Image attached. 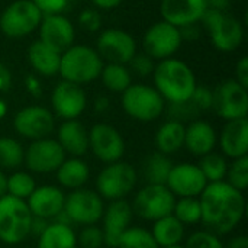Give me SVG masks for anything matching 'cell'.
Segmentation results:
<instances>
[{"label":"cell","mask_w":248,"mask_h":248,"mask_svg":"<svg viewBox=\"0 0 248 248\" xmlns=\"http://www.w3.org/2000/svg\"><path fill=\"white\" fill-rule=\"evenodd\" d=\"M205 230L218 237L231 234L246 215V198L225 180L208 183L199 196Z\"/></svg>","instance_id":"1"},{"label":"cell","mask_w":248,"mask_h":248,"mask_svg":"<svg viewBox=\"0 0 248 248\" xmlns=\"http://www.w3.org/2000/svg\"><path fill=\"white\" fill-rule=\"evenodd\" d=\"M151 76L155 90L166 103L187 102L198 86L196 76L190 65L174 57L155 62Z\"/></svg>","instance_id":"2"},{"label":"cell","mask_w":248,"mask_h":248,"mask_svg":"<svg viewBox=\"0 0 248 248\" xmlns=\"http://www.w3.org/2000/svg\"><path fill=\"white\" fill-rule=\"evenodd\" d=\"M103 64V60L94 48L83 44H73L61 54L58 74L64 81L83 87L99 78Z\"/></svg>","instance_id":"3"},{"label":"cell","mask_w":248,"mask_h":248,"mask_svg":"<svg viewBox=\"0 0 248 248\" xmlns=\"http://www.w3.org/2000/svg\"><path fill=\"white\" fill-rule=\"evenodd\" d=\"M201 22L203 23L215 49L221 52H234L243 45L246 35L244 25L240 19L227 12L206 9Z\"/></svg>","instance_id":"4"},{"label":"cell","mask_w":248,"mask_h":248,"mask_svg":"<svg viewBox=\"0 0 248 248\" xmlns=\"http://www.w3.org/2000/svg\"><path fill=\"white\" fill-rule=\"evenodd\" d=\"M32 214L26 201L4 195L0 198V241L7 246L23 243L31 235Z\"/></svg>","instance_id":"5"},{"label":"cell","mask_w":248,"mask_h":248,"mask_svg":"<svg viewBox=\"0 0 248 248\" xmlns=\"http://www.w3.org/2000/svg\"><path fill=\"white\" fill-rule=\"evenodd\" d=\"M122 108L125 113L140 122H153L166 110V100L154 86L132 83L122 93Z\"/></svg>","instance_id":"6"},{"label":"cell","mask_w":248,"mask_h":248,"mask_svg":"<svg viewBox=\"0 0 248 248\" xmlns=\"http://www.w3.org/2000/svg\"><path fill=\"white\" fill-rule=\"evenodd\" d=\"M138 173L126 161H115L106 164L96 179V192L103 201L125 199L137 186Z\"/></svg>","instance_id":"7"},{"label":"cell","mask_w":248,"mask_h":248,"mask_svg":"<svg viewBox=\"0 0 248 248\" xmlns=\"http://www.w3.org/2000/svg\"><path fill=\"white\" fill-rule=\"evenodd\" d=\"M44 15L31 0H15L0 13V33L12 39L25 38L35 31Z\"/></svg>","instance_id":"8"},{"label":"cell","mask_w":248,"mask_h":248,"mask_svg":"<svg viewBox=\"0 0 248 248\" xmlns=\"http://www.w3.org/2000/svg\"><path fill=\"white\" fill-rule=\"evenodd\" d=\"M176 199L166 185H147L137 192L131 208L140 218L154 222L173 214Z\"/></svg>","instance_id":"9"},{"label":"cell","mask_w":248,"mask_h":248,"mask_svg":"<svg viewBox=\"0 0 248 248\" xmlns=\"http://www.w3.org/2000/svg\"><path fill=\"white\" fill-rule=\"evenodd\" d=\"M105 206V201L96 190L81 187L65 195L64 214L71 225H96L102 219Z\"/></svg>","instance_id":"10"},{"label":"cell","mask_w":248,"mask_h":248,"mask_svg":"<svg viewBox=\"0 0 248 248\" xmlns=\"http://www.w3.org/2000/svg\"><path fill=\"white\" fill-rule=\"evenodd\" d=\"M212 109L215 113L227 121L247 118L248 113V93L247 89L243 87L234 78L224 80L214 90Z\"/></svg>","instance_id":"11"},{"label":"cell","mask_w":248,"mask_h":248,"mask_svg":"<svg viewBox=\"0 0 248 248\" xmlns=\"http://www.w3.org/2000/svg\"><path fill=\"white\" fill-rule=\"evenodd\" d=\"M182 44L183 41L179 28L163 19L154 22L142 36L144 52L150 55L155 62L171 58L180 49Z\"/></svg>","instance_id":"12"},{"label":"cell","mask_w":248,"mask_h":248,"mask_svg":"<svg viewBox=\"0 0 248 248\" xmlns=\"http://www.w3.org/2000/svg\"><path fill=\"white\" fill-rule=\"evenodd\" d=\"M103 62L128 64L131 58L138 52L135 38L119 28H108L97 36L96 48Z\"/></svg>","instance_id":"13"},{"label":"cell","mask_w":248,"mask_h":248,"mask_svg":"<svg viewBox=\"0 0 248 248\" xmlns=\"http://www.w3.org/2000/svg\"><path fill=\"white\" fill-rule=\"evenodd\" d=\"M13 128L20 137L29 141L48 138L51 132H54L55 116L45 106L41 105L25 106L15 115Z\"/></svg>","instance_id":"14"},{"label":"cell","mask_w":248,"mask_h":248,"mask_svg":"<svg viewBox=\"0 0 248 248\" xmlns=\"http://www.w3.org/2000/svg\"><path fill=\"white\" fill-rule=\"evenodd\" d=\"M67 155L57 140L48 137L31 141V144L25 148L23 164L32 173L49 174L55 173Z\"/></svg>","instance_id":"15"},{"label":"cell","mask_w":248,"mask_h":248,"mask_svg":"<svg viewBox=\"0 0 248 248\" xmlns=\"http://www.w3.org/2000/svg\"><path fill=\"white\" fill-rule=\"evenodd\" d=\"M89 151L105 164L119 161L125 154L124 137L109 124H96L89 129Z\"/></svg>","instance_id":"16"},{"label":"cell","mask_w":248,"mask_h":248,"mask_svg":"<svg viewBox=\"0 0 248 248\" xmlns=\"http://www.w3.org/2000/svg\"><path fill=\"white\" fill-rule=\"evenodd\" d=\"M52 113L62 121L78 119L87 106V96L81 86L61 80L51 94Z\"/></svg>","instance_id":"17"},{"label":"cell","mask_w":248,"mask_h":248,"mask_svg":"<svg viewBox=\"0 0 248 248\" xmlns=\"http://www.w3.org/2000/svg\"><path fill=\"white\" fill-rule=\"evenodd\" d=\"M166 186L174 198H199L208 182L198 164L179 163L173 164Z\"/></svg>","instance_id":"18"},{"label":"cell","mask_w":248,"mask_h":248,"mask_svg":"<svg viewBox=\"0 0 248 248\" xmlns=\"http://www.w3.org/2000/svg\"><path fill=\"white\" fill-rule=\"evenodd\" d=\"M38 39L54 51L62 54L74 44V25L62 13L45 15L38 26Z\"/></svg>","instance_id":"19"},{"label":"cell","mask_w":248,"mask_h":248,"mask_svg":"<svg viewBox=\"0 0 248 248\" xmlns=\"http://www.w3.org/2000/svg\"><path fill=\"white\" fill-rule=\"evenodd\" d=\"M134 212L131 203L126 199L112 201L105 206L102 215V231L105 237V246L110 248H118L122 234L131 227Z\"/></svg>","instance_id":"20"},{"label":"cell","mask_w":248,"mask_h":248,"mask_svg":"<svg viewBox=\"0 0 248 248\" xmlns=\"http://www.w3.org/2000/svg\"><path fill=\"white\" fill-rule=\"evenodd\" d=\"M208 9L206 0H161V19L176 28L198 25Z\"/></svg>","instance_id":"21"},{"label":"cell","mask_w":248,"mask_h":248,"mask_svg":"<svg viewBox=\"0 0 248 248\" xmlns=\"http://www.w3.org/2000/svg\"><path fill=\"white\" fill-rule=\"evenodd\" d=\"M26 203L32 217L52 221L58 214L64 211L65 195L57 186L42 185L36 186L32 195L26 199Z\"/></svg>","instance_id":"22"},{"label":"cell","mask_w":248,"mask_h":248,"mask_svg":"<svg viewBox=\"0 0 248 248\" xmlns=\"http://www.w3.org/2000/svg\"><path fill=\"white\" fill-rule=\"evenodd\" d=\"M218 145L225 158L237 160L248 154V119L227 121L218 135Z\"/></svg>","instance_id":"23"},{"label":"cell","mask_w":248,"mask_h":248,"mask_svg":"<svg viewBox=\"0 0 248 248\" xmlns=\"http://www.w3.org/2000/svg\"><path fill=\"white\" fill-rule=\"evenodd\" d=\"M217 145L218 132L209 122L195 119L185 128V148L195 157L212 153Z\"/></svg>","instance_id":"24"},{"label":"cell","mask_w":248,"mask_h":248,"mask_svg":"<svg viewBox=\"0 0 248 248\" xmlns=\"http://www.w3.org/2000/svg\"><path fill=\"white\" fill-rule=\"evenodd\" d=\"M55 140L65 155L81 158L89 151V131L78 119L64 121L57 129Z\"/></svg>","instance_id":"25"},{"label":"cell","mask_w":248,"mask_h":248,"mask_svg":"<svg viewBox=\"0 0 248 248\" xmlns=\"http://www.w3.org/2000/svg\"><path fill=\"white\" fill-rule=\"evenodd\" d=\"M26 58L33 71L44 77H51L58 74L61 54L46 46L39 39L33 41L26 49Z\"/></svg>","instance_id":"26"},{"label":"cell","mask_w":248,"mask_h":248,"mask_svg":"<svg viewBox=\"0 0 248 248\" xmlns=\"http://www.w3.org/2000/svg\"><path fill=\"white\" fill-rule=\"evenodd\" d=\"M57 182L62 189L76 190L84 187L90 177L89 164L80 157H70L62 161V164L55 171Z\"/></svg>","instance_id":"27"},{"label":"cell","mask_w":248,"mask_h":248,"mask_svg":"<svg viewBox=\"0 0 248 248\" xmlns=\"http://www.w3.org/2000/svg\"><path fill=\"white\" fill-rule=\"evenodd\" d=\"M185 124L174 119H169L161 124L154 137L157 151L164 155H170L182 150L185 147Z\"/></svg>","instance_id":"28"},{"label":"cell","mask_w":248,"mask_h":248,"mask_svg":"<svg viewBox=\"0 0 248 248\" xmlns=\"http://www.w3.org/2000/svg\"><path fill=\"white\" fill-rule=\"evenodd\" d=\"M158 247H170L182 244L186 234V227L174 217L167 215L153 222V228L150 230Z\"/></svg>","instance_id":"29"},{"label":"cell","mask_w":248,"mask_h":248,"mask_svg":"<svg viewBox=\"0 0 248 248\" xmlns=\"http://www.w3.org/2000/svg\"><path fill=\"white\" fill-rule=\"evenodd\" d=\"M36 248H78L77 234L71 225L51 221L45 231L38 237Z\"/></svg>","instance_id":"30"},{"label":"cell","mask_w":248,"mask_h":248,"mask_svg":"<svg viewBox=\"0 0 248 248\" xmlns=\"http://www.w3.org/2000/svg\"><path fill=\"white\" fill-rule=\"evenodd\" d=\"M99 78L105 89L112 93H124L132 84V73L125 64L105 62Z\"/></svg>","instance_id":"31"},{"label":"cell","mask_w":248,"mask_h":248,"mask_svg":"<svg viewBox=\"0 0 248 248\" xmlns=\"http://www.w3.org/2000/svg\"><path fill=\"white\" fill-rule=\"evenodd\" d=\"M171 167L173 161L169 158V155H164L158 151L150 154L142 166V174L147 185H166Z\"/></svg>","instance_id":"32"},{"label":"cell","mask_w":248,"mask_h":248,"mask_svg":"<svg viewBox=\"0 0 248 248\" xmlns=\"http://www.w3.org/2000/svg\"><path fill=\"white\" fill-rule=\"evenodd\" d=\"M198 167L201 169L202 174L205 176L208 183H218L224 182L228 170V161L227 158L219 153H209L201 157Z\"/></svg>","instance_id":"33"},{"label":"cell","mask_w":248,"mask_h":248,"mask_svg":"<svg viewBox=\"0 0 248 248\" xmlns=\"http://www.w3.org/2000/svg\"><path fill=\"white\" fill-rule=\"evenodd\" d=\"M25 148L12 137H0V170H15L23 164Z\"/></svg>","instance_id":"34"},{"label":"cell","mask_w":248,"mask_h":248,"mask_svg":"<svg viewBox=\"0 0 248 248\" xmlns=\"http://www.w3.org/2000/svg\"><path fill=\"white\" fill-rule=\"evenodd\" d=\"M35 189H36V182L33 176L28 171H16L7 176L6 192L13 198L26 201Z\"/></svg>","instance_id":"35"},{"label":"cell","mask_w":248,"mask_h":248,"mask_svg":"<svg viewBox=\"0 0 248 248\" xmlns=\"http://www.w3.org/2000/svg\"><path fill=\"white\" fill-rule=\"evenodd\" d=\"M171 215H174L185 227L199 224L201 217H202L199 198H179V199H176Z\"/></svg>","instance_id":"36"},{"label":"cell","mask_w":248,"mask_h":248,"mask_svg":"<svg viewBox=\"0 0 248 248\" xmlns=\"http://www.w3.org/2000/svg\"><path fill=\"white\" fill-rule=\"evenodd\" d=\"M118 248H160L150 230L142 227H129L121 237Z\"/></svg>","instance_id":"37"},{"label":"cell","mask_w":248,"mask_h":248,"mask_svg":"<svg viewBox=\"0 0 248 248\" xmlns=\"http://www.w3.org/2000/svg\"><path fill=\"white\" fill-rule=\"evenodd\" d=\"M225 182L237 189L238 192H246L248 187V157H241L237 160H232L231 164H228Z\"/></svg>","instance_id":"38"},{"label":"cell","mask_w":248,"mask_h":248,"mask_svg":"<svg viewBox=\"0 0 248 248\" xmlns=\"http://www.w3.org/2000/svg\"><path fill=\"white\" fill-rule=\"evenodd\" d=\"M77 247L102 248L105 247L103 231L97 225H86L77 234Z\"/></svg>","instance_id":"39"},{"label":"cell","mask_w":248,"mask_h":248,"mask_svg":"<svg viewBox=\"0 0 248 248\" xmlns=\"http://www.w3.org/2000/svg\"><path fill=\"white\" fill-rule=\"evenodd\" d=\"M185 248H225V244L222 243L221 237L215 235L214 232L201 230L190 234V237L186 240Z\"/></svg>","instance_id":"40"},{"label":"cell","mask_w":248,"mask_h":248,"mask_svg":"<svg viewBox=\"0 0 248 248\" xmlns=\"http://www.w3.org/2000/svg\"><path fill=\"white\" fill-rule=\"evenodd\" d=\"M126 65H128L131 73H134L140 77H147V76L153 74L154 67H155V61L142 51V52H137Z\"/></svg>","instance_id":"41"},{"label":"cell","mask_w":248,"mask_h":248,"mask_svg":"<svg viewBox=\"0 0 248 248\" xmlns=\"http://www.w3.org/2000/svg\"><path fill=\"white\" fill-rule=\"evenodd\" d=\"M169 112H170L171 119L179 121L182 124L185 121H195L196 116H198V113H199V110L192 105L190 100L180 102V103H170Z\"/></svg>","instance_id":"42"},{"label":"cell","mask_w":248,"mask_h":248,"mask_svg":"<svg viewBox=\"0 0 248 248\" xmlns=\"http://www.w3.org/2000/svg\"><path fill=\"white\" fill-rule=\"evenodd\" d=\"M78 25L87 32H97L102 28V15L94 7H87L78 15Z\"/></svg>","instance_id":"43"},{"label":"cell","mask_w":248,"mask_h":248,"mask_svg":"<svg viewBox=\"0 0 248 248\" xmlns=\"http://www.w3.org/2000/svg\"><path fill=\"white\" fill-rule=\"evenodd\" d=\"M192 102V105L199 110V112H206L209 109H212V102H214V93L212 89H209L208 86H196L192 97L189 99Z\"/></svg>","instance_id":"44"},{"label":"cell","mask_w":248,"mask_h":248,"mask_svg":"<svg viewBox=\"0 0 248 248\" xmlns=\"http://www.w3.org/2000/svg\"><path fill=\"white\" fill-rule=\"evenodd\" d=\"M31 1L39 9V12L44 16L62 13L70 3V0H31Z\"/></svg>","instance_id":"45"},{"label":"cell","mask_w":248,"mask_h":248,"mask_svg":"<svg viewBox=\"0 0 248 248\" xmlns=\"http://www.w3.org/2000/svg\"><path fill=\"white\" fill-rule=\"evenodd\" d=\"M235 81L248 89V57H241L235 65Z\"/></svg>","instance_id":"46"},{"label":"cell","mask_w":248,"mask_h":248,"mask_svg":"<svg viewBox=\"0 0 248 248\" xmlns=\"http://www.w3.org/2000/svg\"><path fill=\"white\" fill-rule=\"evenodd\" d=\"M25 87L28 93L33 97H39L42 94V84L36 74H28L25 77Z\"/></svg>","instance_id":"47"},{"label":"cell","mask_w":248,"mask_h":248,"mask_svg":"<svg viewBox=\"0 0 248 248\" xmlns=\"http://www.w3.org/2000/svg\"><path fill=\"white\" fill-rule=\"evenodd\" d=\"M12 80L13 77L10 68L4 62H0V93H4L12 87Z\"/></svg>","instance_id":"48"},{"label":"cell","mask_w":248,"mask_h":248,"mask_svg":"<svg viewBox=\"0 0 248 248\" xmlns=\"http://www.w3.org/2000/svg\"><path fill=\"white\" fill-rule=\"evenodd\" d=\"M51 221H46V219H42V218H36V217H32V222H31V235H36L39 237L45 228L49 225Z\"/></svg>","instance_id":"49"},{"label":"cell","mask_w":248,"mask_h":248,"mask_svg":"<svg viewBox=\"0 0 248 248\" xmlns=\"http://www.w3.org/2000/svg\"><path fill=\"white\" fill-rule=\"evenodd\" d=\"M179 31H180L182 41H193V39L199 38V28H198V25L183 26V28H179Z\"/></svg>","instance_id":"50"},{"label":"cell","mask_w":248,"mask_h":248,"mask_svg":"<svg viewBox=\"0 0 248 248\" xmlns=\"http://www.w3.org/2000/svg\"><path fill=\"white\" fill-rule=\"evenodd\" d=\"M93 7L97 10H112L118 7L124 0H90Z\"/></svg>","instance_id":"51"},{"label":"cell","mask_w":248,"mask_h":248,"mask_svg":"<svg viewBox=\"0 0 248 248\" xmlns=\"http://www.w3.org/2000/svg\"><path fill=\"white\" fill-rule=\"evenodd\" d=\"M110 108V100L106 96H99L93 102V109L96 113H105Z\"/></svg>","instance_id":"52"},{"label":"cell","mask_w":248,"mask_h":248,"mask_svg":"<svg viewBox=\"0 0 248 248\" xmlns=\"http://www.w3.org/2000/svg\"><path fill=\"white\" fill-rule=\"evenodd\" d=\"M206 4H208V9L227 12L231 6V0H206Z\"/></svg>","instance_id":"53"},{"label":"cell","mask_w":248,"mask_h":248,"mask_svg":"<svg viewBox=\"0 0 248 248\" xmlns=\"http://www.w3.org/2000/svg\"><path fill=\"white\" fill-rule=\"evenodd\" d=\"M225 248H248V238L246 235L232 237V238L225 244Z\"/></svg>","instance_id":"54"},{"label":"cell","mask_w":248,"mask_h":248,"mask_svg":"<svg viewBox=\"0 0 248 248\" xmlns=\"http://www.w3.org/2000/svg\"><path fill=\"white\" fill-rule=\"evenodd\" d=\"M6 180H7V176L4 174L3 170H0V198L7 195V192H6Z\"/></svg>","instance_id":"55"},{"label":"cell","mask_w":248,"mask_h":248,"mask_svg":"<svg viewBox=\"0 0 248 248\" xmlns=\"http://www.w3.org/2000/svg\"><path fill=\"white\" fill-rule=\"evenodd\" d=\"M7 110H9V108H7L6 100L0 99V119H3V118L7 115Z\"/></svg>","instance_id":"56"},{"label":"cell","mask_w":248,"mask_h":248,"mask_svg":"<svg viewBox=\"0 0 248 248\" xmlns=\"http://www.w3.org/2000/svg\"><path fill=\"white\" fill-rule=\"evenodd\" d=\"M163 248H185V246H182V244H177V246H170V247H163Z\"/></svg>","instance_id":"57"}]
</instances>
